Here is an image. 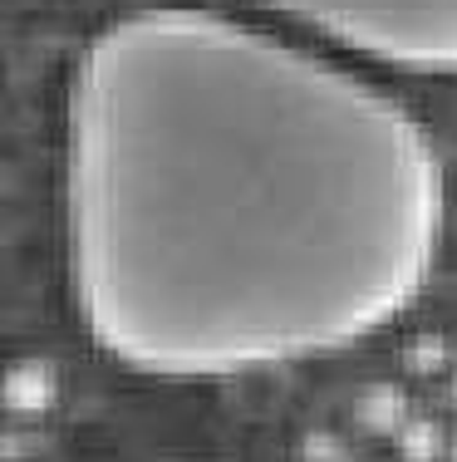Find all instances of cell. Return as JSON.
Here are the masks:
<instances>
[{"label": "cell", "instance_id": "6da1fadb", "mask_svg": "<svg viewBox=\"0 0 457 462\" xmlns=\"http://www.w3.org/2000/svg\"><path fill=\"white\" fill-rule=\"evenodd\" d=\"M438 138L379 74L256 15L133 5L59 108L64 295L108 365L232 383L344 355L423 300Z\"/></svg>", "mask_w": 457, "mask_h": 462}, {"label": "cell", "instance_id": "7a4b0ae2", "mask_svg": "<svg viewBox=\"0 0 457 462\" xmlns=\"http://www.w3.org/2000/svg\"><path fill=\"white\" fill-rule=\"evenodd\" d=\"M246 15L280 25L369 74L457 79V0H242Z\"/></svg>", "mask_w": 457, "mask_h": 462}]
</instances>
